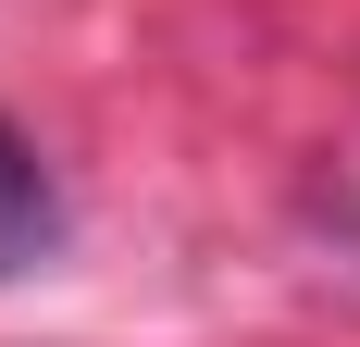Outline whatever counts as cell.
Here are the masks:
<instances>
[{"instance_id": "1", "label": "cell", "mask_w": 360, "mask_h": 347, "mask_svg": "<svg viewBox=\"0 0 360 347\" xmlns=\"http://www.w3.org/2000/svg\"><path fill=\"white\" fill-rule=\"evenodd\" d=\"M50 236H63V186H50V162L0 124V285L25 273V261H50Z\"/></svg>"}]
</instances>
